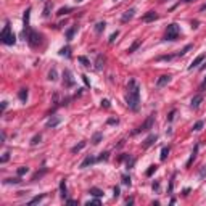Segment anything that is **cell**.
I'll use <instances>...</instances> for the list:
<instances>
[{"instance_id": "603a6c76", "label": "cell", "mask_w": 206, "mask_h": 206, "mask_svg": "<svg viewBox=\"0 0 206 206\" xmlns=\"http://www.w3.org/2000/svg\"><path fill=\"white\" fill-rule=\"evenodd\" d=\"M56 79H58V71H56V68L53 66L52 69L48 71V81H52V82H55Z\"/></svg>"}, {"instance_id": "7bdbcfd3", "label": "cell", "mask_w": 206, "mask_h": 206, "mask_svg": "<svg viewBox=\"0 0 206 206\" xmlns=\"http://www.w3.org/2000/svg\"><path fill=\"white\" fill-rule=\"evenodd\" d=\"M8 159H10V151H5V153H3V156L0 158V163H2V164H5V163L8 161Z\"/></svg>"}, {"instance_id": "680465c9", "label": "cell", "mask_w": 206, "mask_h": 206, "mask_svg": "<svg viewBox=\"0 0 206 206\" xmlns=\"http://www.w3.org/2000/svg\"><path fill=\"white\" fill-rule=\"evenodd\" d=\"M66 203H68V204H77L76 200H66Z\"/></svg>"}, {"instance_id": "d6a6232c", "label": "cell", "mask_w": 206, "mask_h": 206, "mask_svg": "<svg viewBox=\"0 0 206 206\" xmlns=\"http://www.w3.org/2000/svg\"><path fill=\"white\" fill-rule=\"evenodd\" d=\"M82 148H85V142H79L77 145H74V147L71 148V153H79Z\"/></svg>"}, {"instance_id": "1f68e13d", "label": "cell", "mask_w": 206, "mask_h": 206, "mask_svg": "<svg viewBox=\"0 0 206 206\" xmlns=\"http://www.w3.org/2000/svg\"><path fill=\"white\" fill-rule=\"evenodd\" d=\"M74 8L73 7H63V8H60L58 11H56V15L58 16H65V15H68V13H71Z\"/></svg>"}, {"instance_id": "6125c7cd", "label": "cell", "mask_w": 206, "mask_h": 206, "mask_svg": "<svg viewBox=\"0 0 206 206\" xmlns=\"http://www.w3.org/2000/svg\"><path fill=\"white\" fill-rule=\"evenodd\" d=\"M192 27H198V21H193L192 23Z\"/></svg>"}, {"instance_id": "11a10c76", "label": "cell", "mask_w": 206, "mask_h": 206, "mask_svg": "<svg viewBox=\"0 0 206 206\" xmlns=\"http://www.w3.org/2000/svg\"><path fill=\"white\" fill-rule=\"evenodd\" d=\"M7 105H8V101H2V113H5V110H7Z\"/></svg>"}, {"instance_id": "e575fe53", "label": "cell", "mask_w": 206, "mask_h": 206, "mask_svg": "<svg viewBox=\"0 0 206 206\" xmlns=\"http://www.w3.org/2000/svg\"><path fill=\"white\" fill-rule=\"evenodd\" d=\"M203 126H204V121H197L195 124H193V132H200V130L203 129Z\"/></svg>"}, {"instance_id": "c3c4849f", "label": "cell", "mask_w": 206, "mask_h": 206, "mask_svg": "<svg viewBox=\"0 0 206 206\" xmlns=\"http://www.w3.org/2000/svg\"><path fill=\"white\" fill-rule=\"evenodd\" d=\"M85 204H101V201H100V198L95 197V200H90V201H87Z\"/></svg>"}, {"instance_id": "ab89813d", "label": "cell", "mask_w": 206, "mask_h": 206, "mask_svg": "<svg viewBox=\"0 0 206 206\" xmlns=\"http://www.w3.org/2000/svg\"><path fill=\"white\" fill-rule=\"evenodd\" d=\"M16 172H18V176H24V174L29 172V168H27V166H21V168H18Z\"/></svg>"}, {"instance_id": "d590c367", "label": "cell", "mask_w": 206, "mask_h": 206, "mask_svg": "<svg viewBox=\"0 0 206 206\" xmlns=\"http://www.w3.org/2000/svg\"><path fill=\"white\" fill-rule=\"evenodd\" d=\"M41 140H42V134H36L31 139V145L34 147V145H37V144H41Z\"/></svg>"}, {"instance_id": "e0dca14e", "label": "cell", "mask_w": 206, "mask_h": 206, "mask_svg": "<svg viewBox=\"0 0 206 206\" xmlns=\"http://www.w3.org/2000/svg\"><path fill=\"white\" fill-rule=\"evenodd\" d=\"M134 15H135V8H129L127 11H124V15L121 16V21L123 23H127L134 18Z\"/></svg>"}, {"instance_id": "816d5d0a", "label": "cell", "mask_w": 206, "mask_h": 206, "mask_svg": "<svg viewBox=\"0 0 206 206\" xmlns=\"http://www.w3.org/2000/svg\"><path fill=\"white\" fill-rule=\"evenodd\" d=\"M151 188H153L154 192H158V190H159V182H158V180H154V182H153V185H151Z\"/></svg>"}, {"instance_id": "3957f363", "label": "cell", "mask_w": 206, "mask_h": 206, "mask_svg": "<svg viewBox=\"0 0 206 206\" xmlns=\"http://www.w3.org/2000/svg\"><path fill=\"white\" fill-rule=\"evenodd\" d=\"M0 41L5 45H15L16 44V36L11 31V26H10V21H5V26L2 32H0Z\"/></svg>"}, {"instance_id": "ac0fdd59", "label": "cell", "mask_w": 206, "mask_h": 206, "mask_svg": "<svg viewBox=\"0 0 206 206\" xmlns=\"http://www.w3.org/2000/svg\"><path fill=\"white\" fill-rule=\"evenodd\" d=\"M103 68H105V56L100 53V55H97V60H95V69L101 71Z\"/></svg>"}, {"instance_id": "f5cc1de1", "label": "cell", "mask_w": 206, "mask_h": 206, "mask_svg": "<svg viewBox=\"0 0 206 206\" xmlns=\"http://www.w3.org/2000/svg\"><path fill=\"white\" fill-rule=\"evenodd\" d=\"M101 106L103 108H110L111 105H110V100H101Z\"/></svg>"}, {"instance_id": "8992f818", "label": "cell", "mask_w": 206, "mask_h": 206, "mask_svg": "<svg viewBox=\"0 0 206 206\" xmlns=\"http://www.w3.org/2000/svg\"><path fill=\"white\" fill-rule=\"evenodd\" d=\"M63 85H65V89H71L76 85V81H74V77H73V73L68 69L63 71Z\"/></svg>"}, {"instance_id": "4316f807", "label": "cell", "mask_w": 206, "mask_h": 206, "mask_svg": "<svg viewBox=\"0 0 206 206\" xmlns=\"http://www.w3.org/2000/svg\"><path fill=\"white\" fill-rule=\"evenodd\" d=\"M52 7H53V5H52V2H47V3H45V7H44V11H42V16H44V18H48V16H50Z\"/></svg>"}, {"instance_id": "f1b7e54d", "label": "cell", "mask_w": 206, "mask_h": 206, "mask_svg": "<svg viewBox=\"0 0 206 206\" xmlns=\"http://www.w3.org/2000/svg\"><path fill=\"white\" fill-rule=\"evenodd\" d=\"M105 27H106V23H105V21H98V23L95 24V32H97V34H101L103 31H105Z\"/></svg>"}, {"instance_id": "9c48e42d", "label": "cell", "mask_w": 206, "mask_h": 206, "mask_svg": "<svg viewBox=\"0 0 206 206\" xmlns=\"http://www.w3.org/2000/svg\"><path fill=\"white\" fill-rule=\"evenodd\" d=\"M171 77L169 74H163V76H159L158 79H156V89H163L164 85H168L169 82H171Z\"/></svg>"}, {"instance_id": "681fc988", "label": "cell", "mask_w": 206, "mask_h": 206, "mask_svg": "<svg viewBox=\"0 0 206 206\" xmlns=\"http://www.w3.org/2000/svg\"><path fill=\"white\" fill-rule=\"evenodd\" d=\"M118 123H119L118 118H110V119L106 121V124H118Z\"/></svg>"}, {"instance_id": "4dcf8cb0", "label": "cell", "mask_w": 206, "mask_h": 206, "mask_svg": "<svg viewBox=\"0 0 206 206\" xmlns=\"http://www.w3.org/2000/svg\"><path fill=\"white\" fill-rule=\"evenodd\" d=\"M60 55H61V56H66V58H71V47H69V45L63 47V48L60 50Z\"/></svg>"}, {"instance_id": "03108f58", "label": "cell", "mask_w": 206, "mask_h": 206, "mask_svg": "<svg viewBox=\"0 0 206 206\" xmlns=\"http://www.w3.org/2000/svg\"><path fill=\"white\" fill-rule=\"evenodd\" d=\"M74 2H76V3H81V2H84V0H74Z\"/></svg>"}, {"instance_id": "f6af8a7d", "label": "cell", "mask_w": 206, "mask_h": 206, "mask_svg": "<svg viewBox=\"0 0 206 206\" xmlns=\"http://www.w3.org/2000/svg\"><path fill=\"white\" fill-rule=\"evenodd\" d=\"M206 177V166H201L200 168V179H204Z\"/></svg>"}, {"instance_id": "d6986e66", "label": "cell", "mask_w": 206, "mask_h": 206, "mask_svg": "<svg viewBox=\"0 0 206 206\" xmlns=\"http://www.w3.org/2000/svg\"><path fill=\"white\" fill-rule=\"evenodd\" d=\"M198 150H200V144H197L195 147H193V151H192V154H190V158H188V161L185 163V166H187V168H190V166H192V163L195 161V158H197V153H198Z\"/></svg>"}, {"instance_id": "94428289", "label": "cell", "mask_w": 206, "mask_h": 206, "mask_svg": "<svg viewBox=\"0 0 206 206\" xmlns=\"http://www.w3.org/2000/svg\"><path fill=\"white\" fill-rule=\"evenodd\" d=\"M5 139H7V134H5V132H2V144L5 142Z\"/></svg>"}, {"instance_id": "8d00e7d4", "label": "cell", "mask_w": 206, "mask_h": 206, "mask_svg": "<svg viewBox=\"0 0 206 206\" xmlns=\"http://www.w3.org/2000/svg\"><path fill=\"white\" fill-rule=\"evenodd\" d=\"M45 172H47V168H42L41 171H37V172L32 176V180H37V179H41V177H42Z\"/></svg>"}, {"instance_id": "484cf974", "label": "cell", "mask_w": 206, "mask_h": 206, "mask_svg": "<svg viewBox=\"0 0 206 206\" xmlns=\"http://www.w3.org/2000/svg\"><path fill=\"white\" fill-rule=\"evenodd\" d=\"M89 193H90L92 197H97V198H101V197H103V190H100V188H97V187H92V188L89 190Z\"/></svg>"}, {"instance_id": "9a60e30c", "label": "cell", "mask_w": 206, "mask_h": 206, "mask_svg": "<svg viewBox=\"0 0 206 206\" xmlns=\"http://www.w3.org/2000/svg\"><path fill=\"white\" fill-rule=\"evenodd\" d=\"M60 197H61V200H66V198H68V187H66V179H61V180H60Z\"/></svg>"}, {"instance_id": "ffe728a7", "label": "cell", "mask_w": 206, "mask_h": 206, "mask_svg": "<svg viewBox=\"0 0 206 206\" xmlns=\"http://www.w3.org/2000/svg\"><path fill=\"white\" fill-rule=\"evenodd\" d=\"M27 97H29V90H27L26 87H23L20 89V92H18V98L21 103H26L27 101Z\"/></svg>"}, {"instance_id": "ba28073f", "label": "cell", "mask_w": 206, "mask_h": 206, "mask_svg": "<svg viewBox=\"0 0 206 206\" xmlns=\"http://www.w3.org/2000/svg\"><path fill=\"white\" fill-rule=\"evenodd\" d=\"M29 16H31V7H27V8H26V11H24V16H23V26H24V29H23V34H26L27 31L31 29Z\"/></svg>"}, {"instance_id": "db71d44e", "label": "cell", "mask_w": 206, "mask_h": 206, "mask_svg": "<svg viewBox=\"0 0 206 206\" xmlns=\"http://www.w3.org/2000/svg\"><path fill=\"white\" fill-rule=\"evenodd\" d=\"M81 77H82V81H84V84H85V85H87V87H90V82H89V79H87V76H85V74H82V76H81Z\"/></svg>"}, {"instance_id": "2e32d148", "label": "cell", "mask_w": 206, "mask_h": 206, "mask_svg": "<svg viewBox=\"0 0 206 206\" xmlns=\"http://www.w3.org/2000/svg\"><path fill=\"white\" fill-rule=\"evenodd\" d=\"M60 123H61V118H60V116H52L48 121H47V124H45V126H47L48 129H55Z\"/></svg>"}, {"instance_id": "b9f144b4", "label": "cell", "mask_w": 206, "mask_h": 206, "mask_svg": "<svg viewBox=\"0 0 206 206\" xmlns=\"http://www.w3.org/2000/svg\"><path fill=\"white\" fill-rule=\"evenodd\" d=\"M174 179H176V174H172V177H171V180H169V188H168V193H172V190H174Z\"/></svg>"}, {"instance_id": "ee69618b", "label": "cell", "mask_w": 206, "mask_h": 206, "mask_svg": "<svg viewBox=\"0 0 206 206\" xmlns=\"http://www.w3.org/2000/svg\"><path fill=\"white\" fill-rule=\"evenodd\" d=\"M118 36H119V31H114V32L111 34V36H110V39H108V42H110V44H113V42L118 39Z\"/></svg>"}, {"instance_id": "83f0119b", "label": "cell", "mask_w": 206, "mask_h": 206, "mask_svg": "<svg viewBox=\"0 0 206 206\" xmlns=\"http://www.w3.org/2000/svg\"><path fill=\"white\" fill-rule=\"evenodd\" d=\"M140 45H142V41H140V39H137V41H135V42H132V45H130V47L127 48V53H134V52H135L137 48H139Z\"/></svg>"}, {"instance_id": "44dd1931", "label": "cell", "mask_w": 206, "mask_h": 206, "mask_svg": "<svg viewBox=\"0 0 206 206\" xmlns=\"http://www.w3.org/2000/svg\"><path fill=\"white\" fill-rule=\"evenodd\" d=\"M76 31H77V26H71L69 29L66 31V41H68V42L73 41V37H74V34H76Z\"/></svg>"}, {"instance_id": "7402d4cb", "label": "cell", "mask_w": 206, "mask_h": 206, "mask_svg": "<svg viewBox=\"0 0 206 206\" xmlns=\"http://www.w3.org/2000/svg\"><path fill=\"white\" fill-rule=\"evenodd\" d=\"M169 151H171V147L168 145V147H163L161 148V154H159V159L161 161H166V158L169 156Z\"/></svg>"}, {"instance_id": "6da1fadb", "label": "cell", "mask_w": 206, "mask_h": 206, "mask_svg": "<svg viewBox=\"0 0 206 206\" xmlns=\"http://www.w3.org/2000/svg\"><path fill=\"white\" fill-rule=\"evenodd\" d=\"M126 103H127V108L130 111H139V108H140V87L137 85L135 79H130L129 81Z\"/></svg>"}, {"instance_id": "7dc6e473", "label": "cell", "mask_w": 206, "mask_h": 206, "mask_svg": "<svg viewBox=\"0 0 206 206\" xmlns=\"http://www.w3.org/2000/svg\"><path fill=\"white\" fill-rule=\"evenodd\" d=\"M119 195H121V190H119V187H114V188H113V197H114V198H119Z\"/></svg>"}, {"instance_id": "f546056e", "label": "cell", "mask_w": 206, "mask_h": 206, "mask_svg": "<svg viewBox=\"0 0 206 206\" xmlns=\"http://www.w3.org/2000/svg\"><path fill=\"white\" fill-rule=\"evenodd\" d=\"M77 61H79V63H82V66H84V68H90V66H92V65H90V60L87 58V56H82V55H81V56H77Z\"/></svg>"}, {"instance_id": "836d02e7", "label": "cell", "mask_w": 206, "mask_h": 206, "mask_svg": "<svg viewBox=\"0 0 206 206\" xmlns=\"http://www.w3.org/2000/svg\"><path fill=\"white\" fill-rule=\"evenodd\" d=\"M156 169H158V166L156 164H151V166H148V169H147V177H151L154 172H156Z\"/></svg>"}, {"instance_id": "4fadbf2b", "label": "cell", "mask_w": 206, "mask_h": 206, "mask_svg": "<svg viewBox=\"0 0 206 206\" xmlns=\"http://www.w3.org/2000/svg\"><path fill=\"white\" fill-rule=\"evenodd\" d=\"M94 163H97V158L94 156V154H89V156H85V159L79 164V168L81 169H85V168H89V166H92Z\"/></svg>"}, {"instance_id": "5b68a950", "label": "cell", "mask_w": 206, "mask_h": 206, "mask_svg": "<svg viewBox=\"0 0 206 206\" xmlns=\"http://www.w3.org/2000/svg\"><path fill=\"white\" fill-rule=\"evenodd\" d=\"M153 124H154V114H150V116H148L145 121L134 130L132 135H137V134H140V132H148V130L153 127Z\"/></svg>"}, {"instance_id": "d4e9b609", "label": "cell", "mask_w": 206, "mask_h": 206, "mask_svg": "<svg viewBox=\"0 0 206 206\" xmlns=\"http://www.w3.org/2000/svg\"><path fill=\"white\" fill-rule=\"evenodd\" d=\"M101 140H103V134H101V132H95V134L92 135V140H90V142H92L94 145H98Z\"/></svg>"}, {"instance_id": "f35d334b", "label": "cell", "mask_w": 206, "mask_h": 206, "mask_svg": "<svg viewBox=\"0 0 206 206\" xmlns=\"http://www.w3.org/2000/svg\"><path fill=\"white\" fill-rule=\"evenodd\" d=\"M121 180H123V184L127 185V187H130V184H132V180H130V176H127V174H124V176L121 177Z\"/></svg>"}, {"instance_id": "7c38bea8", "label": "cell", "mask_w": 206, "mask_h": 206, "mask_svg": "<svg viewBox=\"0 0 206 206\" xmlns=\"http://www.w3.org/2000/svg\"><path fill=\"white\" fill-rule=\"evenodd\" d=\"M206 60V53H201V55H198L195 60H193L190 63V66H188V69H195V68H200V65Z\"/></svg>"}, {"instance_id": "9f6ffc18", "label": "cell", "mask_w": 206, "mask_h": 206, "mask_svg": "<svg viewBox=\"0 0 206 206\" xmlns=\"http://www.w3.org/2000/svg\"><path fill=\"white\" fill-rule=\"evenodd\" d=\"M126 204H127V206L134 204V198H127V200H126Z\"/></svg>"}, {"instance_id": "8fae6325", "label": "cell", "mask_w": 206, "mask_h": 206, "mask_svg": "<svg viewBox=\"0 0 206 206\" xmlns=\"http://www.w3.org/2000/svg\"><path fill=\"white\" fill-rule=\"evenodd\" d=\"M156 142H158V135H156V134H150V135H148L147 139L144 140V144H142V147H144L145 150H147V148L153 147L154 144H156Z\"/></svg>"}, {"instance_id": "60d3db41", "label": "cell", "mask_w": 206, "mask_h": 206, "mask_svg": "<svg viewBox=\"0 0 206 206\" xmlns=\"http://www.w3.org/2000/svg\"><path fill=\"white\" fill-rule=\"evenodd\" d=\"M5 182H7V184H21V176L15 177V179H7Z\"/></svg>"}, {"instance_id": "7a4b0ae2", "label": "cell", "mask_w": 206, "mask_h": 206, "mask_svg": "<svg viewBox=\"0 0 206 206\" xmlns=\"http://www.w3.org/2000/svg\"><path fill=\"white\" fill-rule=\"evenodd\" d=\"M23 37H24V41H27L29 47H32V48H39L44 42V36L34 29H29L26 34H23Z\"/></svg>"}, {"instance_id": "bcb514c9", "label": "cell", "mask_w": 206, "mask_h": 206, "mask_svg": "<svg viewBox=\"0 0 206 206\" xmlns=\"http://www.w3.org/2000/svg\"><path fill=\"white\" fill-rule=\"evenodd\" d=\"M176 110H171L169 111V114H168V123H171V121H172V119H174V116H176Z\"/></svg>"}, {"instance_id": "be15d7a7", "label": "cell", "mask_w": 206, "mask_h": 206, "mask_svg": "<svg viewBox=\"0 0 206 206\" xmlns=\"http://www.w3.org/2000/svg\"><path fill=\"white\" fill-rule=\"evenodd\" d=\"M206 10V3L204 5H201V7H200V11H204Z\"/></svg>"}, {"instance_id": "5bb4252c", "label": "cell", "mask_w": 206, "mask_h": 206, "mask_svg": "<svg viewBox=\"0 0 206 206\" xmlns=\"http://www.w3.org/2000/svg\"><path fill=\"white\" fill-rule=\"evenodd\" d=\"M201 103H203V95H201V94H197V95L192 98V101H190V106L193 108V110H198Z\"/></svg>"}, {"instance_id": "74e56055", "label": "cell", "mask_w": 206, "mask_h": 206, "mask_svg": "<svg viewBox=\"0 0 206 206\" xmlns=\"http://www.w3.org/2000/svg\"><path fill=\"white\" fill-rule=\"evenodd\" d=\"M108 159H110V153L103 151V153H100V156L97 158V161H108Z\"/></svg>"}, {"instance_id": "cb8c5ba5", "label": "cell", "mask_w": 206, "mask_h": 206, "mask_svg": "<svg viewBox=\"0 0 206 206\" xmlns=\"http://www.w3.org/2000/svg\"><path fill=\"white\" fill-rule=\"evenodd\" d=\"M45 197H47L45 193H42V195H37V197H34L32 200H29V201H27V204H29V206H32V204H37V203H41Z\"/></svg>"}, {"instance_id": "6f0895ef", "label": "cell", "mask_w": 206, "mask_h": 206, "mask_svg": "<svg viewBox=\"0 0 206 206\" xmlns=\"http://www.w3.org/2000/svg\"><path fill=\"white\" fill-rule=\"evenodd\" d=\"M188 193H190V188H184V192H182V195H184V197H187Z\"/></svg>"}, {"instance_id": "f907efd6", "label": "cell", "mask_w": 206, "mask_h": 206, "mask_svg": "<svg viewBox=\"0 0 206 206\" xmlns=\"http://www.w3.org/2000/svg\"><path fill=\"white\" fill-rule=\"evenodd\" d=\"M198 90H200V92H204V90H206V79H204V81H203L201 84H200V87H198Z\"/></svg>"}, {"instance_id": "277c9868", "label": "cell", "mask_w": 206, "mask_h": 206, "mask_svg": "<svg viewBox=\"0 0 206 206\" xmlns=\"http://www.w3.org/2000/svg\"><path fill=\"white\" fill-rule=\"evenodd\" d=\"M179 34H180V26L177 23H171L166 27V34H164V41H169V42H174L179 39Z\"/></svg>"}, {"instance_id": "91938a15", "label": "cell", "mask_w": 206, "mask_h": 206, "mask_svg": "<svg viewBox=\"0 0 206 206\" xmlns=\"http://www.w3.org/2000/svg\"><path fill=\"white\" fill-rule=\"evenodd\" d=\"M204 69H206V61L203 63V65H201V66H200V71H204Z\"/></svg>"}, {"instance_id": "52a82bcc", "label": "cell", "mask_w": 206, "mask_h": 206, "mask_svg": "<svg viewBox=\"0 0 206 206\" xmlns=\"http://www.w3.org/2000/svg\"><path fill=\"white\" fill-rule=\"evenodd\" d=\"M119 161H126V168H127V169H132L134 164H135V158L130 156V154H127V153H124V154H121V156H119Z\"/></svg>"}, {"instance_id": "30bf717a", "label": "cell", "mask_w": 206, "mask_h": 206, "mask_svg": "<svg viewBox=\"0 0 206 206\" xmlns=\"http://www.w3.org/2000/svg\"><path fill=\"white\" fill-rule=\"evenodd\" d=\"M158 18H159V15L156 13V11L150 10V11H147V13L142 16V21H144V23H153V21H156Z\"/></svg>"}, {"instance_id": "e7e4bbea", "label": "cell", "mask_w": 206, "mask_h": 206, "mask_svg": "<svg viewBox=\"0 0 206 206\" xmlns=\"http://www.w3.org/2000/svg\"><path fill=\"white\" fill-rule=\"evenodd\" d=\"M182 2H185V3H188V2H193V0H182Z\"/></svg>"}]
</instances>
